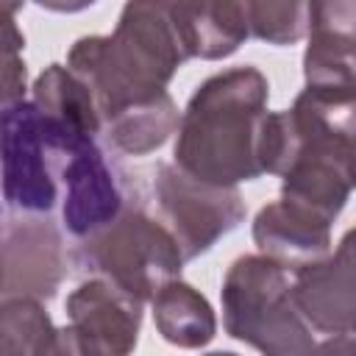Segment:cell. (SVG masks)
Wrapping results in <instances>:
<instances>
[{
    "mask_svg": "<svg viewBox=\"0 0 356 356\" xmlns=\"http://www.w3.org/2000/svg\"><path fill=\"white\" fill-rule=\"evenodd\" d=\"M178 106L170 92L125 106L103 120V134L114 150L125 156H147L178 131Z\"/></svg>",
    "mask_w": 356,
    "mask_h": 356,
    "instance_id": "cell-15",
    "label": "cell"
},
{
    "mask_svg": "<svg viewBox=\"0 0 356 356\" xmlns=\"http://www.w3.org/2000/svg\"><path fill=\"white\" fill-rule=\"evenodd\" d=\"M67 275L61 231L47 220H22L0 239V303L50 300Z\"/></svg>",
    "mask_w": 356,
    "mask_h": 356,
    "instance_id": "cell-7",
    "label": "cell"
},
{
    "mask_svg": "<svg viewBox=\"0 0 356 356\" xmlns=\"http://www.w3.org/2000/svg\"><path fill=\"white\" fill-rule=\"evenodd\" d=\"M153 189L184 261L209 253L245 220L248 211L236 186H211L195 181L175 164H159Z\"/></svg>",
    "mask_w": 356,
    "mask_h": 356,
    "instance_id": "cell-6",
    "label": "cell"
},
{
    "mask_svg": "<svg viewBox=\"0 0 356 356\" xmlns=\"http://www.w3.org/2000/svg\"><path fill=\"white\" fill-rule=\"evenodd\" d=\"M312 356H353V331L331 334L323 342H314Z\"/></svg>",
    "mask_w": 356,
    "mask_h": 356,
    "instance_id": "cell-21",
    "label": "cell"
},
{
    "mask_svg": "<svg viewBox=\"0 0 356 356\" xmlns=\"http://www.w3.org/2000/svg\"><path fill=\"white\" fill-rule=\"evenodd\" d=\"M170 17L189 58H228L250 36L245 3H170Z\"/></svg>",
    "mask_w": 356,
    "mask_h": 356,
    "instance_id": "cell-13",
    "label": "cell"
},
{
    "mask_svg": "<svg viewBox=\"0 0 356 356\" xmlns=\"http://www.w3.org/2000/svg\"><path fill=\"white\" fill-rule=\"evenodd\" d=\"M203 356H236V353H231V350H211V353H203Z\"/></svg>",
    "mask_w": 356,
    "mask_h": 356,
    "instance_id": "cell-22",
    "label": "cell"
},
{
    "mask_svg": "<svg viewBox=\"0 0 356 356\" xmlns=\"http://www.w3.org/2000/svg\"><path fill=\"white\" fill-rule=\"evenodd\" d=\"M58 186L64 189V228L78 239L111 222L122 209V192L95 136H81L67 147Z\"/></svg>",
    "mask_w": 356,
    "mask_h": 356,
    "instance_id": "cell-10",
    "label": "cell"
},
{
    "mask_svg": "<svg viewBox=\"0 0 356 356\" xmlns=\"http://www.w3.org/2000/svg\"><path fill=\"white\" fill-rule=\"evenodd\" d=\"M248 33L267 44H295L306 36L309 3H245Z\"/></svg>",
    "mask_w": 356,
    "mask_h": 356,
    "instance_id": "cell-19",
    "label": "cell"
},
{
    "mask_svg": "<svg viewBox=\"0 0 356 356\" xmlns=\"http://www.w3.org/2000/svg\"><path fill=\"white\" fill-rule=\"evenodd\" d=\"M253 242L261 256L295 273L331 253V225L286 200H273L253 220Z\"/></svg>",
    "mask_w": 356,
    "mask_h": 356,
    "instance_id": "cell-12",
    "label": "cell"
},
{
    "mask_svg": "<svg viewBox=\"0 0 356 356\" xmlns=\"http://www.w3.org/2000/svg\"><path fill=\"white\" fill-rule=\"evenodd\" d=\"M70 328L89 356H131L142 328V300L106 278H86L67 295Z\"/></svg>",
    "mask_w": 356,
    "mask_h": 356,
    "instance_id": "cell-8",
    "label": "cell"
},
{
    "mask_svg": "<svg viewBox=\"0 0 356 356\" xmlns=\"http://www.w3.org/2000/svg\"><path fill=\"white\" fill-rule=\"evenodd\" d=\"M356 3H309V44L303 53V78L309 89L356 92L353 83V42Z\"/></svg>",
    "mask_w": 356,
    "mask_h": 356,
    "instance_id": "cell-11",
    "label": "cell"
},
{
    "mask_svg": "<svg viewBox=\"0 0 356 356\" xmlns=\"http://www.w3.org/2000/svg\"><path fill=\"white\" fill-rule=\"evenodd\" d=\"M53 325L44 303L39 300H3L0 303V356H33L42 334Z\"/></svg>",
    "mask_w": 356,
    "mask_h": 356,
    "instance_id": "cell-17",
    "label": "cell"
},
{
    "mask_svg": "<svg viewBox=\"0 0 356 356\" xmlns=\"http://www.w3.org/2000/svg\"><path fill=\"white\" fill-rule=\"evenodd\" d=\"M19 3H0V111L17 100H25V33L17 25Z\"/></svg>",
    "mask_w": 356,
    "mask_h": 356,
    "instance_id": "cell-18",
    "label": "cell"
},
{
    "mask_svg": "<svg viewBox=\"0 0 356 356\" xmlns=\"http://www.w3.org/2000/svg\"><path fill=\"white\" fill-rule=\"evenodd\" d=\"M186 58L170 3H128L114 31L81 36L64 67L86 83L103 122L125 106L167 92Z\"/></svg>",
    "mask_w": 356,
    "mask_h": 356,
    "instance_id": "cell-2",
    "label": "cell"
},
{
    "mask_svg": "<svg viewBox=\"0 0 356 356\" xmlns=\"http://www.w3.org/2000/svg\"><path fill=\"white\" fill-rule=\"evenodd\" d=\"M228 337L261 356H312L314 334L289 298V273L261 253L239 256L220 286Z\"/></svg>",
    "mask_w": 356,
    "mask_h": 356,
    "instance_id": "cell-3",
    "label": "cell"
},
{
    "mask_svg": "<svg viewBox=\"0 0 356 356\" xmlns=\"http://www.w3.org/2000/svg\"><path fill=\"white\" fill-rule=\"evenodd\" d=\"M150 306L156 331L164 342L175 348L197 350L217 337V314L211 303L206 300V295H200L192 284L181 278L164 284L150 298Z\"/></svg>",
    "mask_w": 356,
    "mask_h": 356,
    "instance_id": "cell-14",
    "label": "cell"
},
{
    "mask_svg": "<svg viewBox=\"0 0 356 356\" xmlns=\"http://www.w3.org/2000/svg\"><path fill=\"white\" fill-rule=\"evenodd\" d=\"M33 356H89V353H86V348L81 345L78 334L70 325H61V328L50 325L42 334Z\"/></svg>",
    "mask_w": 356,
    "mask_h": 356,
    "instance_id": "cell-20",
    "label": "cell"
},
{
    "mask_svg": "<svg viewBox=\"0 0 356 356\" xmlns=\"http://www.w3.org/2000/svg\"><path fill=\"white\" fill-rule=\"evenodd\" d=\"M31 89H33V100L31 103L44 117H50V120H56V122H61L67 128H75L81 134H89V136L103 131L100 111L95 106L92 92L64 64L44 67L36 75Z\"/></svg>",
    "mask_w": 356,
    "mask_h": 356,
    "instance_id": "cell-16",
    "label": "cell"
},
{
    "mask_svg": "<svg viewBox=\"0 0 356 356\" xmlns=\"http://www.w3.org/2000/svg\"><path fill=\"white\" fill-rule=\"evenodd\" d=\"M270 81L242 64L206 78L189 97L175 139V167L211 186L261 178L259 139L267 117Z\"/></svg>",
    "mask_w": 356,
    "mask_h": 356,
    "instance_id": "cell-1",
    "label": "cell"
},
{
    "mask_svg": "<svg viewBox=\"0 0 356 356\" xmlns=\"http://www.w3.org/2000/svg\"><path fill=\"white\" fill-rule=\"evenodd\" d=\"M78 259L97 273V278L111 281L142 303L175 281L184 267L181 248L170 228L136 206H122L111 222L83 236Z\"/></svg>",
    "mask_w": 356,
    "mask_h": 356,
    "instance_id": "cell-5",
    "label": "cell"
},
{
    "mask_svg": "<svg viewBox=\"0 0 356 356\" xmlns=\"http://www.w3.org/2000/svg\"><path fill=\"white\" fill-rule=\"evenodd\" d=\"M89 134L44 117L31 100L0 111V197L19 214H50L67 147Z\"/></svg>",
    "mask_w": 356,
    "mask_h": 356,
    "instance_id": "cell-4",
    "label": "cell"
},
{
    "mask_svg": "<svg viewBox=\"0 0 356 356\" xmlns=\"http://www.w3.org/2000/svg\"><path fill=\"white\" fill-rule=\"evenodd\" d=\"M353 231L342 236L334 253L292 273L289 298L312 331L345 334L356 320Z\"/></svg>",
    "mask_w": 356,
    "mask_h": 356,
    "instance_id": "cell-9",
    "label": "cell"
}]
</instances>
